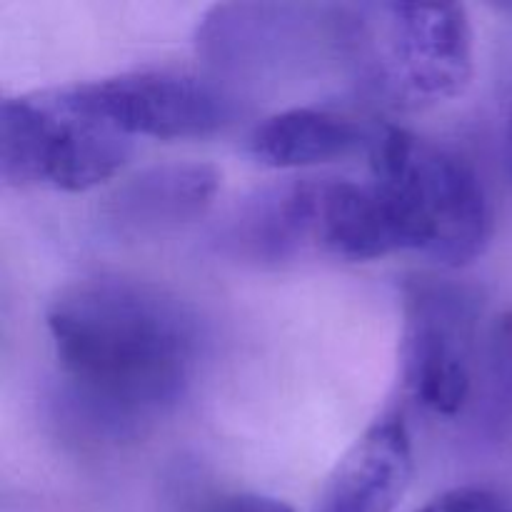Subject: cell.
<instances>
[{
    "label": "cell",
    "mask_w": 512,
    "mask_h": 512,
    "mask_svg": "<svg viewBox=\"0 0 512 512\" xmlns=\"http://www.w3.org/2000/svg\"><path fill=\"white\" fill-rule=\"evenodd\" d=\"M45 325L60 375L100 418H155L193 380L198 325L158 285L120 275L75 280L55 295Z\"/></svg>",
    "instance_id": "6da1fadb"
},
{
    "label": "cell",
    "mask_w": 512,
    "mask_h": 512,
    "mask_svg": "<svg viewBox=\"0 0 512 512\" xmlns=\"http://www.w3.org/2000/svg\"><path fill=\"white\" fill-rule=\"evenodd\" d=\"M368 158L400 253H418L443 268H463L485 253L493 205L470 160L393 125H380Z\"/></svg>",
    "instance_id": "7a4b0ae2"
},
{
    "label": "cell",
    "mask_w": 512,
    "mask_h": 512,
    "mask_svg": "<svg viewBox=\"0 0 512 512\" xmlns=\"http://www.w3.org/2000/svg\"><path fill=\"white\" fill-rule=\"evenodd\" d=\"M338 13V40L360 80L393 108H433L468 90L475 40L463 5L375 3Z\"/></svg>",
    "instance_id": "3957f363"
},
{
    "label": "cell",
    "mask_w": 512,
    "mask_h": 512,
    "mask_svg": "<svg viewBox=\"0 0 512 512\" xmlns=\"http://www.w3.org/2000/svg\"><path fill=\"white\" fill-rule=\"evenodd\" d=\"M133 155V140L80 110L65 88L5 98L0 175L10 188L85 193L108 183Z\"/></svg>",
    "instance_id": "277c9868"
},
{
    "label": "cell",
    "mask_w": 512,
    "mask_h": 512,
    "mask_svg": "<svg viewBox=\"0 0 512 512\" xmlns=\"http://www.w3.org/2000/svg\"><path fill=\"white\" fill-rule=\"evenodd\" d=\"M490 320L475 288L418 278L405 288L400 363L410 398L430 415H470L483 370Z\"/></svg>",
    "instance_id": "5b68a950"
},
{
    "label": "cell",
    "mask_w": 512,
    "mask_h": 512,
    "mask_svg": "<svg viewBox=\"0 0 512 512\" xmlns=\"http://www.w3.org/2000/svg\"><path fill=\"white\" fill-rule=\"evenodd\" d=\"M63 88L80 110L130 140L205 138L230 120L215 85L178 70H133Z\"/></svg>",
    "instance_id": "8992f818"
},
{
    "label": "cell",
    "mask_w": 512,
    "mask_h": 512,
    "mask_svg": "<svg viewBox=\"0 0 512 512\" xmlns=\"http://www.w3.org/2000/svg\"><path fill=\"white\" fill-rule=\"evenodd\" d=\"M413 468V440L403 420H378L335 465L315 512H395L413 483Z\"/></svg>",
    "instance_id": "52a82bcc"
},
{
    "label": "cell",
    "mask_w": 512,
    "mask_h": 512,
    "mask_svg": "<svg viewBox=\"0 0 512 512\" xmlns=\"http://www.w3.org/2000/svg\"><path fill=\"white\" fill-rule=\"evenodd\" d=\"M218 188L220 173L213 165H153L113 190L105 203V215L123 233H163L203 218Z\"/></svg>",
    "instance_id": "ba28073f"
},
{
    "label": "cell",
    "mask_w": 512,
    "mask_h": 512,
    "mask_svg": "<svg viewBox=\"0 0 512 512\" xmlns=\"http://www.w3.org/2000/svg\"><path fill=\"white\" fill-rule=\"evenodd\" d=\"M378 128L333 108H290L255 125L248 150L265 168H315L368 153Z\"/></svg>",
    "instance_id": "9c48e42d"
},
{
    "label": "cell",
    "mask_w": 512,
    "mask_h": 512,
    "mask_svg": "<svg viewBox=\"0 0 512 512\" xmlns=\"http://www.w3.org/2000/svg\"><path fill=\"white\" fill-rule=\"evenodd\" d=\"M470 418L488 438H503L512 425V313L490 320L483 370Z\"/></svg>",
    "instance_id": "30bf717a"
},
{
    "label": "cell",
    "mask_w": 512,
    "mask_h": 512,
    "mask_svg": "<svg viewBox=\"0 0 512 512\" xmlns=\"http://www.w3.org/2000/svg\"><path fill=\"white\" fill-rule=\"evenodd\" d=\"M420 512H512V500L493 488L465 485L438 495Z\"/></svg>",
    "instance_id": "8fae6325"
},
{
    "label": "cell",
    "mask_w": 512,
    "mask_h": 512,
    "mask_svg": "<svg viewBox=\"0 0 512 512\" xmlns=\"http://www.w3.org/2000/svg\"><path fill=\"white\" fill-rule=\"evenodd\" d=\"M198 512H295L290 505L255 493H233L205 503Z\"/></svg>",
    "instance_id": "7c38bea8"
},
{
    "label": "cell",
    "mask_w": 512,
    "mask_h": 512,
    "mask_svg": "<svg viewBox=\"0 0 512 512\" xmlns=\"http://www.w3.org/2000/svg\"><path fill=\"white\" fill-rule=\"evenodd\" d=\"M505 150H508V168H510V178H512V105L508 113V130H505Z\"/></svg>",
    "instance_id": "4fadbf2b"
}]
</instances>
